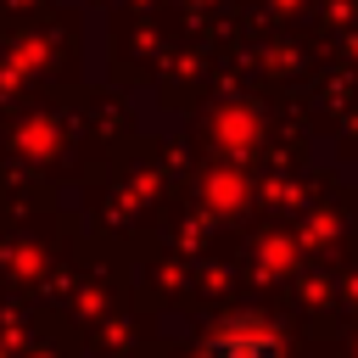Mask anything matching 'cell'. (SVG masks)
<instances>
[{"mask_svg": "<svg viewBox=\"0 0 358 358\" xmlns=\"http://www.w3.org/2000/svg\"><path fill=\"white\" fill-rule=\"evenodd\" d=\"M196 358H285V336H280L268 319L241 313V319L213 324V330L201 336Z\"/></svg>", "mask_w": 358, "mask_h": 358, "instance_id": "obj_1", "label": "cell"}]
</instances>
